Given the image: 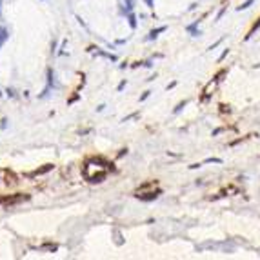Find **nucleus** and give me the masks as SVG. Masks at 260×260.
I'll list each match as a JSON object with an SVG mask.
<instances>
[{"instance_id": "2", "label": "nucleus", "mask_w": 260, "mask_h": 260, "mask_svg": "<svg viewBox=\"0 0 260 260\" xmlns=\"http://www.w3.org/2000/svg\"><path fill=\"white\" fill-rule=\"evenodd\" d=\"M126 17H127V22H129L131 29H137V15L133 11H129V13H126Z\"/></svg>"}, {"instance_id": "7", "label": "nucleus", "mask_w": 260, "mask_h": 260, "mask_svg": "<svg viewBox=\"0 0 260 260\" xmlns=\"http://www.w3.org/2000/svg\"><path fill=\"white\" fill-rule=\"evenodd\" d=\"M186 104H187V100H184V102H180L178 106H177V107L173 109V113H175V115H177V113H180V111H182V109L186 107Z\"/></svg>"}, {"instance_id": "4", "label": "nucleus", "mask_w": 260, "mask_h": 260, "mask_svg": "<svg viewBox=\"0 0 260 260\" xmlns=\"http://www.w3.org/2000/svg\"><path fill=\"white\" fill-rule=\"evenodd\" d=\"M166 29H167L166 26H162V27H158V29H153V31H151V33L147 35V40H153V38H157V37H158V33H162V31H166Z\"/></svg>"}, {"instance_id": "10", "label": "nucleus", "mask_w": 260, "mask_h": 260, "mask_svg": "<svg viewBox=\"0 0 260 260\" xmlns=\"http://www.w3.org/2000/svg\"><path fill=\"white\" fill-rule=\"evenodd\" d=\"M146 4H147V7H155V0H146Z\"/></svg>"}, {"instance_id": "5", "label": "nucleus", "mask_w": 260, "mask_h": 260, "mask_svg": "<svg viewBox=\"0 0 260 260\" xmlns=\"http://www.w3.org/2000/svg\"><path fill=\"white\" fill-rule=\"evenodd\" d=\"M133 7H135V0H126V13L133 11Z\"/></svg>"}, {"instance_id": "3", "label": "nucleus", "mask_w": 260, "mask_h": 260, "mask_svg": "<svg viewBox=\"0 0 260 260\" xmlns=\"http://www.w3.org/2000/svg\"><path fill=\"white\" fill-rule=\"evenodd\" d=\"M258 27H260V17H258L257 20H255V24H253V26H251V29L247 31V35H246V40H247V38H251V37H253V33H255V31H257Z\"/></svg>"}, {"instance_id": "6", "label": "nucleus", "mask_w": 260, "mask_h": 260, "mask_svg": "<svg viewBox=\"0 0 260 260\" xmlns=\"http://www.w3.org/2000/svg\"><path fill=\"white\" fill-rule=\"evenodd\" d=\"M253 2H257V0H246V2H244L242 6H238L237 9H238V11H242V9H247V7H249V6H251Z\"/></svg>"}, {"instance_id": "8", "label": "nucleus", "mask_w": 260, "mask_h": 260, "mask_svg": "<svg viewBox=\"0 0 260 260\" xmlns=\"http://www.w3.org/2000/svg\"><path fill=\"white\" fill-rule=\"evenodd\" d=\"M218 107H220V113H229V111H231V107L226 106V104H220Z\"/></svg>"}, {"instance_id": "11", "label": "nucleus", "mask_w": 260, "mask_h": 260, "mask_svg": "<svg viewBox=\"0 0 260 260\" xmlns=\"http://www.w3.org/2000/svg\"><path fill=\"white\" fill-rule=\"evenodd\" d=\"M149 93H151V91H146V93H144V95H142V97H140V100H146V98H147V97H149Z\"/></svg>"}, {"instance_id": "1", "label": "nucleus", "mask_w": 260, "mask_h": 260, "mask_svg": "<svg viewBox=\"0 0 260 260\" xmlns=\"http://www.w3.org/2000/svg\"><path fill=\"white\" fill-rule=\"evenodd\" d=\"M7 38H9V31H7L4 26H0V49H2V46L7 42Z\"/></svg>"}, {"instance_id": "9", "label": "nucleus", "mask_w": 260, "mask_h": 260, "mask_svg": "<svg viewBox=\"0 0 260 260\" xmlns=\"http://www.w3.org/2000/svg\"><path fill=\"white\" fill-rule=\"evenodd\" d=\"M227 53H229V49H226V51H224V53H222V55H220V58H218V62H222V60L226 58V57H227Z\"/></svg>"}]
</instances>
